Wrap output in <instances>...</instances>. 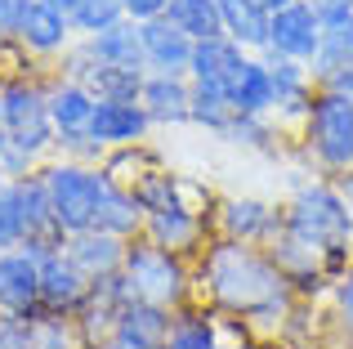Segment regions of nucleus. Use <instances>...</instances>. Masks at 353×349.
<instances>
[{
    "instance_id": "1",
    "label": "nucleus",
    "mask_w": 353,
    "mask_h": 349,
    "mask_svg": "<svg viewBox=\"0 0 353 349\" xmlns=\"http://www.w3.org/2000/svg\"><path fill=\"white\" fill-rule=\"evenodd\" d=\"M192 273H197V300H206L219 318H241L250 332L264 318L286 327V318L295 309L291 282L264 246L210 237L206 251L192 260Z\"/></svg>"
},
{
    "instance_id": "2",
    "label": "nucleus",
    "mask_w": 353,
    "mask_h": 349,
    "mask_svg": "<svg viewBox=\"0 0 353 349\" xmlns=\"http://www.w3.org/2000/svg\"><path fill=\"white\" fill-rule=\"evenodd\" d=\"M282 233L309 246L331 282L353 264V206L340 197L336 179L309 174L304 183H295L291 201L282 206Z\"/></svg>"
},
{
    "instance_id": "3",
    "label": "nucleus",
    "mask_w": 353,
    "mask_h": 349,
    "mask_svg": "<svg viewBox=\"0 0 353 349\" xmlns=\"http://www.w3.org/2000/svg\"><path fill=\"white\" fill-rule=\"evenodd\" d=\"M295 152L322 179H336V174L353 170V99H345L340 90L318 86L313 108L295 126Z\"/></svg>"
},
{
    "instance_id": "4",
    "label": "nucleus",
    "mask_w": 353,
    "mask_h": 349,
    "mask_svg": "<svg viewBox=\"0 0 353 349\" xmlns=\"http://www.w3.org/2000/svg\"><path fill=\"white\" fill-rule=\"evenodd\" d=\"M121 278H125V287H130L134 300L157 305V309H170V314H179L183 305L197 300V273H192V260H183V255L148 242V237H134V242L125 246Z\"/></svg>"
},
{
    "instance_id": "5",
    "label": "nucleus",
    "mask_w": 353,
    "mask_h": 349,
    "mask_svg": "<svg viewBox=\"0 0 353 349\" xmlns=\"http://www.w3.org/2000/svg\"><path fill=\"white\" fill-rule=\"evenodd\" d=\"M41 179L50 188V206H54V219H59L63 233H85L94 228V215H99V201L108 192V170L103 166H85V161H68V157H54L41 166Z\"/></svg>"
},
{
    "instance_id": "6",
    "label": "nucleus",
    "mask_w": 353,
    "mask_h": 349,
    "mask_svg": "<svg viewBox=\"0 0 353 349\" xmlns=\"http://www.w3.org/2000/svg\"><path fill=\"white\" fill-rule=\"evenodd\" d=\"M5 130L45 166V152H54V121H50V86L32 77L5 81Z\"/></svg>"
},
{
    "instance_id": "7",
    "label": "nucleus",
    "mask_w": 353,
    "mask_h": 349,
    "mask_svg": "<svg viewBox=\"0 0 353 349\" xmlns=\"http://www.w3.org/2000/svg\"><path fill=\"white\" fill-rule=\"evenodd\" d=\"M210 215H215V206H192L188 197H179L161 210H148L143 237L157 242V246H165V251H174V255H183V260H197V255L206 251V242L215 237Z\"/></svg>"
},
{
    "instance_id": "8",
    "label": "nucleus",
    "mask_w": 353,
    "mask_h": 349,
    "mask_svg": "<svg viewBox=\"0 0 353 349\" xmlns=\"http://www.w3.org/2000/svg\"><path fill=\"white\" fill-rule=\"evenodd\" d=\"M23 251H32L41 264V314L77 318L90 300V278L68 260L63 242H23Z\"/></svg>"
},
{
    "instance_id": "9",
    "label": "nucleus",
    "mask_w": 353,
    "mask_h": 349,
    "mask_svg": "<svg viewBox=\"0 0 353 349\" xmlns=\"http://www.w3.org/2000/svg\"><path fill=\"white\" fill-rule=\"evenodd\" d=\"M215 237H228V242H246V246H268L277 233H282V206L264 197H246V192H233V197H215Z\"/></svg>"
},
{
    "instance_id": "10",
    "label": "nucleus",
    "mask_w": 353,
    "mask_h": 349,
    "mask_svg": "<svg viewBox=\"0 0 353 349\" xmlns=\"http://www.w3.org/2000/svg\"><path fill=\"white\" fill-rule=\"evenodd\" d=\"M322 45V18L313 9V0H291L286 9L268 14V59H291L309 68L313 54Z\"/></svg>"
},
{
    "instance_id": "11",
    "label": "nucleus",
    "mask_w": 353,
    "mask_h": 349,
    "mask_svg": "<svg viewBox=\"0 0 353 349\" xmlns=\"http://www.w3.org/2000/svg\"><path fill=\"white\" fill-rule=\"evenodd\" d=\"M9 201H14L18 224H23V242H68V233H63L59 219H54L50 188H45L41 170L9 179Z\"/></svg>"
},
{
    "instance_id": "12",
    "label": "nucleus",
    "mask_w": 353,
    "mask_h": 349,
    "mask_svg": "<svg viewBox=\"0 0 353 349\" xmlns=\"http://www.w3.org/2000/svg\"><path fill=\"white\" fill-rule=\"evenodd\" d=\"M9 41L23 54H36V59H63V54L77 45V32H72V18H63L59 9L32 0V9L23 14V23L14 27Z\"/></svg>"
},
{
    "instance_id": "13",
    "label": "nucleus",
    "mask_w": 353,
    "mask_h": 349,
    "mask_svg": "<svg viewBox=\"0 0 353 349\" xmlns=\"http://www.w3.org/2000/svg\"><path fill=\"white\" fill-rule=\"evenodd\" d=\"M0 314L36 318L41 314V264L32 251H0Z\"/></svg>"
},
{
    "instance_id": "14",
    "label": "nucleus",
    "mask_w": 353,
    "mask_h": 349,
    "mask_svg": "<svg viewBox=\"0 0 353 349\" xmlns=\"http://www.w3.org/2000/svg\"><path fill=\"white\" fill-rule=\"evenodd\" d=\"M174 314L170 309L143 305V300H125L112 318V341L117 349H165V336H170Z\"/></svg>"
},
{
    "instance_id": "15",
    "label": "nucleus",
    "mask_w": 353,
    "mask_h": 349,
    "mask_svg": "<svg viewBox=\"0 0 353 349\" xmlns=\"http://www.w3.org/2000/svg\"><path fill=\"white\" fill-rule=\"evenodd\" d=\"M139 41H143V63L148 72H170V77H188V63H192V36L179 32L170 18H148L139 23Z\"/></svg>"
},
{
    "instance_id": "16",
    "label": "nucleus",
    "mask_w": 353,
    "mask_h": 349,
    "mask_svg": "<svg viewBox=\"0 0 353 349\" xmlns=\"http://www.w3.org/2000/svg\"><path fill=\"white\" fill-rule=\"evenodd\" d=\"M90 134L103 143L108 152L117 148H134L152 134V121H148L143 103H117V99H99L94 117H90Z\"/></svg>"
},
{
    "instance_id": "17",
    "label": "nucleus",
    "mask_w": 353,
    "mask_h": 349,
    "mask_svg": "<svg viewBox=\"0 0 353 349\" xmlns=\"http://www.w3.org/2000/svg\"><path fill=\"white\" fill-rule=\"evenodd\" d=\"M139 103L152 126H192V81L170 77V72H148Z\"/></svg>"
},
{
    "instance_id": "18",
    "label": "nucleus",
    "mask_w": 353,
    "mask_h": 349,
    "mask_svg": "<svg viewBox=\"0 0 353 349\" xmlns=\"http://www.w3.org/2000/svg\"><path fill=\"white\" fill-rule=\"evenodd\" d=\"M268 68H273V117L282 126H300L304 112L313 108V94H318L313 72L304 63H291V59H268Z\"/></svg>"
},
{
    "instance_id": "19",
    "label": "nucleus",
    "mask_w": 353,
    "mask_h": 349,
    "mask_svg": "<svg viewBox=\"0 0 353 349\" xmlns=\"http://www.w3.org/2000/svg\"><path fill=\"white\" fill-rule=\"evenodd\" d=\"M125 246H130L125 237H112V233H103V228H85V233H72L68 242H63V251H68V260L77 264L90 282H103V278H112V273H121Z\"/></svg>"
},
{
    "instance_id": "20",
    "label": "nucleus",
    "mask_w": 353,
    "mask_h": 349,
    "mask_svg": "<svg viewBox=\"0 0 353 349\" xmlns=\"http://www.w3.org/2000/svg\"><path fill=\"white\" fill-rule=\"evenodd\" d=\"M237 117H273V68L264 54H246L224 86Z\"/></svg>"
},
{
    "instance_id": "21",
    "label": "nucleus",
    "mask_w": 353,
    "mask_h": 349,
    "mask_svg": "<svg viewBox=\"0 0 353 349\" xmlns=\"http://www.w3.org/2000/svg\"><path fill=\"white\" fill-rule=\"evenodd\" d=\"M241 59H246V50H241L237 41H228V36H210V41H197L192 45V63H188V81H197V86H228V77L241 68Z\"/></svg>"
},
{
    "instance_id": "22",
    "label": "nucleus",
    "mask_w": 353,
    "mask_h": 349,
    "mask_svg": "<svg viewBox=\"0 0 353 349\" xmlns=\"http://www.w3.org/2000/svg\"><path fill=\"white\" fill-rule=\"evenodd\" d=\"M94 103H99V99L90 94L81 81L54 77L50 81V121H54V134H81V130H90Z\"/></svg>"
},
{
    "instance_id": "23",
    "label": "nucleus",
    "mask_w": 353,
    "mask_h": 349,
    "mask_svg": "<svg viewBox=\"0 0 353 349\" xmlns=\"http://www.w3.org/2000/svg\"><path fill=\"white\" fill-rule=\"evenodd\" d=\"M81 45L90 50V59H94V63L148 72V63H143V41H139V23H130V18H121L117 27H108V32H99V36H85Z\"/></svg>"
},
{
    "instance_id": "24",
    "label": "nucleus",
    "mask_w": 353,
    "mask_h": 349,
    "mask_svg": "<svg viewBox=\"0 0 353 349\" xmlns=\"http://www.w3.org/2000/svg\"><path fill=\"white\" fill-rule=\"evenodd\" d=\"M165 349H224L219 341V314L206 305V300H192L174 314L170 336H165Z\"/></svg>"
},
{
    "instance_id": "25",
    "label": "nucleus",
    "mask_w": 353,
    "mask_h": 349,
    "mask_svg": "<svg viewBox=\"0 0 353 349\" xmlns=\"http://www.w3.org/2000/svg\"><path fill=\"white\" fill-rule=\"evenodd\" d=\"M215 5L228 41H237L246 54L268 50V9H259V0H215Z\"/></svg>"
},
{
    "instance_id": "26",
    "label": "nucleus",
    "mask_w": 353,
    "mask_h": 349,
    "mask_svg": "<svg viewBox=\"0 0 353 349\" xmlns=\"http://www.w3.org/2000/svg\"><path fill=\"white\" fill-rule=\"evenodd\" d=\"M143 219H148V210L139 206L134 192L121 188V183H108L103 201H99V215H94V228H103V233H112V237L134 242V237H143Z\"/></svg>"
},
{
    "instance_id": "27",
    "label": "nucleus",
    "mask_w": 353,
    "mask_h": 349,
    "mask_svg": "<svg viewBox=\"0 0 353 349\" xmlns=\"http://www.w3.org/2000/svg\"><path fill=\"white\" fill-rule=\"evenodd\" d=\"M143 77H148V72H134V68H108V63H94V68H90V77L81 81V86H85L94 99L139 103V94H143Z\"/></svg>"
},
{
    "instance_id": "28",
    "label": "nucleus",
    "mask_w": 353,
    "mask_h": 349,
    "mask_svg": "<svg viewBox=\"0 0 353 349\" xmlns=\"http://www.w3.org/2000/svg\"><path fill=\"white\" fill-rule=\"evenodd\" d=\"M165 18H170L179 32H188L192 41L224 36V18H219L215 0H170V5H165Z\"/></svg>"
},
{
    "instance_id": "29",
    "label": "nucleus",
    "mask_w": 353,
    "mask_h": 349,
    "mask_svg": "<svg viewBox=\"0 0 353 349\" xmlns=\"http://www.w3.org/2000/svg\"><path fill=\"white\" fill-rule=\"evenodd\" d=\"M233 121H237V112H233V103H228L224 90L219 86H197V81H192V126H201V130H210V134L224 139V134L233 130Z\"/></svg>"
},
{
    "instance_id": "30",
    "label": "nucleus",
    "mask_w": 353,
    "mask_h": 349,
    "mask_svg": "<svg viewBox=\"0 0 353 349\" xmlns=\"http://www.w3.org/2000/svg\"><path fill=\"white\" fill-rule=\"evenodd\" d=\"M32 349H85L77 318L63 314H36L32 318Z\"/></svg>"
},
{
    "instance_id": "31",
    "label": "nucleus",
    "mask_w": 353,
    "mask_h": 349,
    "mask_svg": "<svg viewBox=\"0 0 353 349\" xmlns=\"http://www.w3.org/2000/svg\"><path fill=\"white\" fill-rule=\"evenodd\" d=\"M228 143H241V148H255V152H277V139H282V121L277 117H237L233 130L224 134Z\"/></svg>"
},
{
    "instance_id": "32",
    "label": "nucleus",
    "mask_w": 353,
    "mask_h": 349,
    "mask_svg": "<svg viewBox=\"0 0 353 349\" xmlns=\"http://www.w3.org/2000/svg\"><path fill=\"white\" fill-rule=\"evenodd\" d=\"M121 18H125L121 0H81L77 14H72V32H77V41H85V36H99L108 27H117Z\"/></svg>"
},
{
    "instance_id": "33",
    "label": "nucleus",
    "mask_w": 353,
    "mask_h": 349,
    "mask_svg": "<svg viewBox=\"0 0 353 349\" xmlns=\"http://www.w3.org/2000/svg\"><path fill=\"white\" fill-rule=\"evenodd\" d=\"M327 300H331V332L345 349H353V264L336 278Z\"/></svg>"
},
{
    "instance_id": "34",
    "label": "nucleus",
    "mask_w": 353,
    "mask_h": 349,
    "mask_svg": "<svg viewBox=\"0 0 353 349\" xmlns=\"http://www.w3.org/2000/svg\"><path fill=\"white\" fill-rule=\"evenodd\" d=\"M0 349H32V318L0 314Z\"/></svg>"
},
{
    "instance_id": "35",
    "label": "nucleus",
    "mask_w": 353,
    "mask_h": 349,
    "mask_svg": "<svg viewBox=\"0 0 353 349\" xmlns=\"http://www.w3.org/2000/svg\"><path fill=\"white\" fill-rule=\"evenodd\" d=\"M14 246H23V224H18V210L5 188L0 192V251H14Z\"/></svg>"
},
{
    "instance_id": "36",
    "label": "nucleus",
    "mask_w": 353,
    "mask_h": 349,
    "mask_svg": "<svg viewBox=\"0 0 353 349\" xmlns=\"http://www.w3.org/2000/svg\"><path fill=\"white\" fill-rule=\"evenodd\" d=\"M165 5H170V0H121V9H125L130 23H148V18H161V14H165Z\"/></svg>"
},
{
    "instance_id": "37",
    "label": "nucleus",
    "mask_w": 353,
    "mask_h": 349,
    "mask_svg": "<svg viewBox=\"0 0 353 349\" xmlns=\"http://www.w3.org/2000/svg\"><path fill=\"white\" fill-rule=\"evenodd\" d=\"M27 9H32V0H0V32L14 36V27L23 23Z\"/></svg>"
},
{
    "instance_id": "38",
    "label": "nucleus",
    "mask_w": 353,
    "mask_h": 349,
    "mask_svg": "<svg viewBox=\"0 0 353 349\" xmlns=\"http://www.w3.org/2000/svg\"><path fill=\"white\" fill-rule=\"evenodd\" d=\"M322 86H327V90H340L345 99H353V63H349V68H340L331 81H322Z\"/></svg>"
},
{
    "instance_id": "39",
    "label": "nucleus",
    "mask_w": 353,
    "mask_h": 349,
    "mask_svg": "<svg viewBox=\"0 0 353 349\" xmlns=\"http://www.w3.org/2000/svg\"><path fill=\"white\" fill-rule=\"evenodd\" d=\"M41 5H50V9H59L63 18H72V14H77V5H81V0H41Z\"/></svg>"
},
{
    "instance_id": "40",
    "label": "nucleus",
    "mask_w": 353,
    "mask_h": 349,
    "mask_svg": "<svg viewBox=\"0 0 353 349\" xmlns=\"http://www.w3.org/2000/svg\"><path fill=\"white\" fill-rule=\"evenodd\" d=\"M224 349H268V345H264V341H246V336H241L237 345H224Z\"/></svg>"
},
{
    "instance_id": "41",
    "label": "nucleus",
    "mask_w": 353,
    "mask_h": 349,
    "mask_svg": "<svg viewBox=\"0 0 353 349\" xmlns=\"http://www.w3.org/2000/svg\"><path fill=\"white\" fill-rule=\"evenodd\" d=\"M291 0H259V9H268V14H277V9H286Z\"/></svg>"
},
{
    "instance_id": "42",
    "label": "nucleus",
    "mask_w": 353,
    "mask_h": 349,
    "mask_svg": "<svg viewBox=\"0 0 353 349\" xmlns=\"http://www.w3.org/2000/svg\"><path fill=\"white\" fill-rule=\"evenodd\" d=\"M0 126H5V86H0Z\"/></svg>"
},
{
    "instance_id": "43",
    "label": "nucleus",
    "mask_w": 353,
    "mask_h": 349,
    "mask_svg": "<svg viewBox=\"0 0 353 349\" xmlns=\"http://www.w3.org/2000/svg\"><path fill=\"white\" fill-rule=\"evenodd\" d=\"M327 5H349L353 9V0H327Z\"/></svg>"
},
{
    "instance_id": "44",
    "label": "nucleus",
    "mask_w": 353,
    "mask_h": 349,
    "mask_svg": "<svg viewBox=\"0 0 353 349\" xmlns=\"http://www.w3.org/2000/svg\"><path fill=\"white\" fill-rule=\"evenodd\" d=\"M5 41H9V36H5V32H0V45H5Z\"/></svg>"
}]
</instances>
